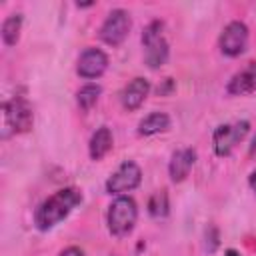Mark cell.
<instances>
[{"label":"cell","instance_id":"1","mask_svg":"<svg viewBox=\"0 0 256 256\" xmlns=\"http://www.w3.org/2000/svg\"><path fill=\"white\" fill-rule=\"evenodd\" d=\"M82 202V192L74 186L62 188L48 196L34 212V224L38 230H50L62 222L78 204Z\"/></svg>","mask_w":256,"mask_h":256},{"label":"cell","instance_id":"2","mask_svg":"<svg viewBox=\"0 0 256 256\" xmlns=\"http://www.w3.org/2000/svg\"><path fill=\"white\" fill-rule=\"evenodd\" d=\"M2 138H8L10 134H22L28 132L34 124V112L26 98L16 96L2 106Z\"/></svg>","mask_w":256,"mask_h":256},{"label":"cell","instance_id":"3","mask_svg":"<svg viewBox=\"0 0 256 256\" xmlns=\"http://www.w3.org/2000/svg\"><path fill=\"white\" fill-rule=\"evenodd\" d=\"M144 62L150 68H160L168 60V42L164 38V22L154 20L142 30Z\"/></svg>","mask_w":256,"mask_h":256},{"label":"cell","instance_id":"4","mask_svg":"<svg viewBox=\"0 0 256 256\" xmlns=\"http://www.w3.org/2000/svg\"><path fill=\"white\" fill-rule=\"evenodd\" d=\"M138 218V208L134 198L130 196H118L108 206V230L112 236H126L132 232Z\"/></svg>","mask_w":256,"mask_h":256},{"label":"cell","instance_id":"5","mask_svg":"<svg viewBox=\"0 0 256 256\" xmlns=\"http://www.w3.org/2000/svg\"><path fill=\"white\" fill-rule=\"evenodd\" d=\"M130 28H132L130 14L122 8H114L102 22L98 34H100V40L106 42L108 46H120L130 34Z\"/></svg>","mask_w":256,"mask_h":256},{"label":"cell","instance_id":"6","mask_svg":"<svg viewBox=\"0 0 256 256\" xmlns=\"http://www.w3.org/2000/svg\"><path fill=\"white\" fill-rule=\"evenodd\" d=\"M140 180H142L140 166L136 162H132V160H126L106 180V192L108 194H120L122 196L124 192H130V190L138 188L140 186Z\"/></svg>","mask_w":256,"mask_h":256},{"label":"cell","instance_id":"7","mask_svg":"<svg viewBox=\"0 0 256 256\" xmlns=\"http://www.w3.org/2000/svg\"><path fill=\"white\" fill-rule=\"evenodd\" d=\"M248 130H250V124L246 120H240L234 124H220L214 130V152L218 156H228L236 148V144L244 140Z\"/></svg>","mask_w":256,"mask_h":256},{"label":"cell","instance_id":"8","mask_svg":"<svg viewBox=\"0 0 256 256\" xmlns=\"http://www.w3.org/2000/svg\"><path fill=\"white\" fill-rule=\"evenodd\" d=\"M248 46V26L240 20H232L224 26L220 34V50L222 54L236 58L240 56Z\"/></svg>","mask_w":256,"mask_h":256},{"label":"cell","instance_id":"9","mask_svg":"<svg viewBox=\"0 0 256 256\" xmlns=\"http://www.w3.org/2000/svg\"><path fill=\"white\" fill-rule=\"evenodd\" d=\"M108 68V56L100 48H86L76 64V72L82 78H100Z\"/></svg>","mask_w":256,"mask_h":256},{"label":"cell","instance_id":"10","mask_svg":"<svg viewBox=\"0 0 256 256\" xmlns=\"http://www.w3.org/2000/svg\"><path fill=\"white\" fill-rule=\"evenodd\" d=\"M194 162H196V150H192V148L176 150L172 154V158H170V164H168V174H170L172 182L186 180V176L190 174Z\"/></svg>","mask_w":256,"mask_h":256},{"label":"cell","instance_id":"11","mask_svg":"<svg viewBox=\"0 0 256 256\" xmlns=\"http://www.w3.org/2000/svg\"><path fill=\"white\" fill-rule=\"evenodd\" d=\"M226 90L232 96H244V94L256 92V62H250L244 70L236 72L230 78Z\"/></svg>","mask_w":256,"mask_h":256},{"label":"cell","instance_id":"12","mask_svg":"<svg viewBox=\"0 0 256 256\" xmlns=\"http://www.w3.org/2000/svg\"><path fill=\"white\" fill-rule=\"evenodd\" d=\"M148 92H150V82L146 78H134L122 90V106L126 110H138L144 104Z\"/></svg>","mask_w":256,"mask_h":256},{"label":"cell","instance_id":"13","mask_svg":"<svg viewBox=\"0 0 256 256\" xmlns=\"http://www.w3.org/2000/svg\"><path fill=\"white\" fill-rule=\"evenodd\" d=\"M112 144H114V138H112V132L108 126H100L92 138H90V144H88V152H90V158L92 160H102L110 150H112Z\"/></svg>","mask_w":256,"mask_h":256},{"label":"cell","instance_id":"14","mask_svg":"<svg viewBox=\"0 0 256 256\" xmlns=\"http://www.w3.org/2000/svg\"><path fill=\"white\" fill-rule=\"evenodd\" d=\"M170 128V116L166 112H152L144 116L138 124V134L140 136H154Z\"/></svg>","mask_w":256,"mask_h":256},{"label":"cell","instance_id":"15","mask_svg":"<svg viewBox=\"0 0 256 256\" xmlns=\"http://www.w3.org/2000/svg\"><path fill=\"white\" fill-rule=\"evenodd\" d=\"M20 30H22V14H10L2 22V40H4V44L14 46L20 38Z\"/></svg>","mask_w":256,"mask_h":256},{"label":"cell","instance_id":"16","mask_svg":"<svg viewBox=\"0 0 256 256\" xmlns=\"http://www.w3.org/2000/svg\"><path fill=\"white\" fill-rule=\"evenodd\" d=\"M100 94H102V88L98 84H84L76 94V102L82 110H90L98 102Z\"/></svg>","mask_w":256,"mask_h":256},{"label":"cell","instance_id":"17","mask_svg":"<svg viewBox=\"0 0 256 256\" xmlns=\"http://www.w3.org/2000/svg\"><path fill=\"white\" fill-rule=\"evenodd\" d=\"M168 208H170V204H168L166 190H158V192H154L150 196V200H148V214L152 218H164L168 214Z\"/></svg>","mask_w":256,"mask_h":256},{"label":"cell","instance_id":"18","mask_svg":"<svg viewBox=\"0 0 256 256\" xmlns=\"http://www.w3.org/2000/svg\"><path fill=\"white\" fill-rule=\"evenodd\" d=\"M60 256H84V252H82L78 246H70V248L62 250V252H60Z\"/></svg>","mask_w":256,"mask_h":256},{"label":"cell","instance_id":"19","mask_svg":"<svg viewBox=\"0 0 256 256\" xmlns=\"http://www.w3.org/2000/svg\"><path fill=\"white\" fill-rule=\"evenodd\" d=\"M248 184H250V188L256 192V170L250 174V178H248Z\"/></svg>","mask_w":256,"mask_h":256},{"label":"cell","instance_id":"20","mask_svg":"<svg viewBox=\"0 0 256 256\" xmlns=\"http://www.w3.org/2000/svg\"><path fill=\"white\" fill-rule=\"evenodd\" d=\"M252 154H256V136H254V140H252V144H250V156Z\"/></svg>","mask_w":256,"mask_h":256},{"label":"cell","instance_id":"21","mask_svg":"<svg viewBox=\"0 0 256 256\" xmlns=\"http://www.w3.org/2000/svg\"><path fill=\"white\" fill-rule=\"evenodd\" d=\"M224 256H240V254H238L236 250H232V248H230V250H226V254H224Z\"/></svg>","mask_w":256,"mask_h":256}]
</instances>
